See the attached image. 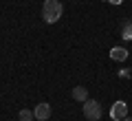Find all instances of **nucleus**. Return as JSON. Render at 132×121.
I'll return each instance as SVG.
<instances>
[{
	"mask_svg": "<svg viewBox=\"0 0 132 121\" xmlns=\"http://www.w3.org/2000/svg\"><path fill=\"white\" fill-rule=\"evenodd\" d=\"M84 117L90 119V121H97L99 117H101V106H99V101H95V99L84 101Z\"/></svg>",
	"mask_w": 132,
	"mask_h": 121,
	"instance_id": "nucleus-2",
	"label": "nucleus"
},
{
	"mask_svg": "<svg viewBox=\"0 0 132 121\" xmlns=\"http://www.w3.org/2000/svg\"><path fill=\"white\" fill-rule=\"evenodd\" d=\"M33 119H35V115H33L31 110H27V108L20 110V121H33Z\"/></svg>",
	"mask_w": 132,
	"mask_h": 121,
	"instance_id": "nucleus-8",
	"label": "nucleus"
},
{
	"mask_svg": "<svg viewBox=\"0 0 132 121\" xmlns=\"http://www.w3.org/2000/svg\"><path fill=\"white\" fill-rule=\"evenodd\" d=\"M62 11H64V7H62L60 0H44V5H42V18H44V22H48V24L57 22V20L62 18Z\"/></svg>",
	"mask_w": 132,
	"mask_h": 121,
	"instance_id": "nucleus-1",
	"label": "nucleus"
},
{
	"mask_svg": "<svg viewBox=\"0 0 132 121\" xmlns=\"http://www.w3.org/2000/svg\"><path fill=\"white\" fill-rule=\"evenodd\" d=\"M128 117V103L126 101H114L112 103V108H110V119L112 121H121V119H126Z\"/></svg>",
	"mask_w": 132,
	"mask_h": 121,
	"instance_id": "nucleus-3",
	"label": "nucleus"
},
{
	"mask_svg": "<svg viewBox=\"0 0 132 121\" xmlns=\"http://www.w3.org/2000/svg\"><path fill=\"white\" fill-rule=\"evenodd\" d=\"M110 60H114V62H123V60H128V49H123V46H114V49H110Z\"/></svg>",
	"mask_w": 132,
	"mask_h": 121,
	"instance_id": "nucleus-5",
	"label": "nucleus"
},
{
	"mask_svg": "<svg viewBox=\"0 0 132 121\" xmlns=\"http://www.w3.org/2000/svg\"><path fill=\"white\" fill-rule=\"evenodd\" d=\"M73 97H75L77 101H88V90H86L84 86H75V88H73Z\"/></svg>",
	"mask_w": 132,
	"mask_h": 121,
	"instance_id": "nucleus-6",
	"label": "nucleus"
},
{
	"mask_svg": "<svg viewBox=\"0 0 132 121\" xmlns=\"http://www.w3.org/2000/svg\"><path fill=\"white\" fill-rule=\"evenodd\" d=\"M126 121H132V119H130V117H126Z\"/></svg>",
	"mask_w": 132,
	"mask_h": 121,
	"instance_id": "nucleus-11",
	"label": "nucleus"
},
{
	"mask_svg": "<svg viewBox=\"0 0 132 121\" xmlns=\"http://www.w3.org/2000/svg\"><path fill=\"white\" fill-rule=\"evenodd\" d=\"M108 2H110V5H121L123 0H108Z\"/></svg>",
	"mask_w": 132,
	"mask_h": 121,
	"instance_id": "nucleus-10",
	"label": "nucleus"
},
{
	"mask_svg": "<svg viewBox=\"0 0 132 121\" xmlns=\"http://www.w3.org/2000/svg\"><path fill=\"white\" fill-rule=\"evenodd\" d=\"M119 77H130V70H126V68L119 70Z\"/></svg>",
	"mask_w": 132,
	"mask_h": 121,
	"instance_id": "nucleus-9",
	"label": "nucleus"
},
{
	"mask_svg": "<svg viewBox=\"0 0 132 121\" xmlns=\"http://www.w3.org/2000/svg\"><path fill=\"white\" fill-rule=\"evenodd\" d=\"M33 115H35V119L38 121H46L48 117H51V106H48V103H38V106H35V110H33Z\"/></svg>",
	"mask_w": 132,
	"mask_h": 121,
	"instance_id": "nucleus-4",
	"label": "nucleus"
},
{
	"mask_svg": "<svg viewBox=\"0 0 132 121\" xmlns=\"http://www.w3.org/2000/svg\"><path fill=\"white\" fill-rule=\"evenodd\" d=\"M121 37H123V40H132V22H126V24H123Z\"/></svg>",
	"mask_w": 132,
	"mask_h": 121,
	"instance_id": "nucleus-7",
	"label": "nucleus"
}]
</instances>
